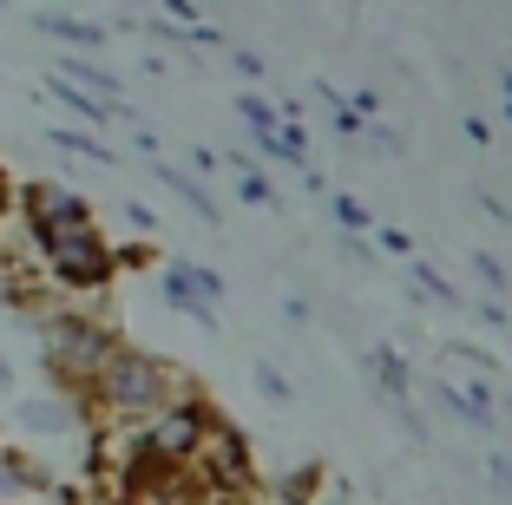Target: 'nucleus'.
<instances>
[{
  "label": "nucleus",
  "instance_id": "obj_1",
  "mask_svg": "<svg viewBox=\"0 0 512 505\" xmlns=\"http://www.w3.org/2000/svg\"><path fill=\"white\" fill-rule=\"evenodd\" d=\"M178 394H191V387H184V374L165 368L158 355H145V348H112L106 368H99V381L86 387V401L99 407L106 420H119V427L151 420L158 407L178 401Z\"/></svg>",
  "mask_w": 512,
  "mask_h": 505
},
{
  "label": "nucleus",
  "instance_id": "obj_2",
  "mask_svg": "<svg viewBox=\"0 0 512 505\" xmlns=\"http://www.w3.org/2000/svg\"><path fill=\"white\" fill-rule=\"evenodd\" d=\"M33 256H40V269L53 276V283L66 289H106L112 283V243L86 223H66V230H46V237H33Z\"/></svg>",
  "mask_w": 512,
  "mask_h": 505
},
{
  "label": "nucleus",
  "instance_id": "obj_3",
  "mask_svg": "<svg viewBox=\"0 0 512 505\" xmlns=\"http://www.w3.org/2000/svg\"><path fill=\"white\" fill-rule=\"evenodd\" d=\"M112 335L92 315H46V368L60 374L73 394H86L92 381H99V368H106V355H112Z\"/></svg>",
  "mask_w": 512,
  "mask_h": 505
},
{
  "label": "nucleus",
  "instance_id": "obj_4",
  "mask_svg": "<svg viewBox=\"0 0 512 505\" xmlns=\"http://www.w3.org/2000/svg\"><path fill=\"white\" fill-rule=\"evenodd\" d=\"M20 217H27V237H46V230L86 223V204H79L66 184H27V191H20Z\"/></svg>",
  "mask_w": 512,
  "mask_h": 505
},
{
  "label": "nucleus",
  "instance_id": "obj_5",
  "mask_svg": "<svg viewBox=\"0 0 512 505\" xmlns=\"http://www.w3.org/2000/svg\"><path fill=\"white\" fill-rule=\"evenodd\" d=\"M7 381H14V374H7V361H0V387H7Z\"/></svg>",
  "mask_w": 512,
  "mask_h": 505
},
{
  "label": "nucleus",
  "instance_id": "obj_6",
  "mask_svg": "<svg viewBox=\"0 0 512 505\" xmlns=\"http://www.w3.org/2000/svg\"><path fill=\"white\" fill-rule=\"evenodd\" d=\"M0 210H7V178H0Z\"/></svg>",
  "mask_w": 512,
  "mask_h": 505
}]
</instances>
